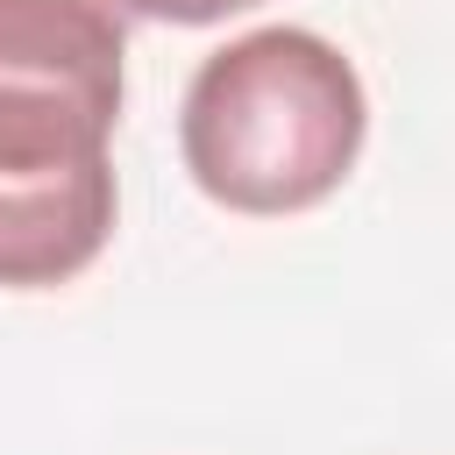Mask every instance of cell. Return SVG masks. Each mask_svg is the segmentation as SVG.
I'll return each mask as SVG.
<instances>
[{
  "label": "cell",
  "instance_id": "cell-1",
  "mask_svg": "<svg viewBox=\"0 0 455 455\" xmlns=\"http://www.w3.org/2000/svg\"><path fill=\"white\" fill-rule=\"evenodd\" d=\"M363 78L313 28H249L213 50L178 114L185 171L235 213L320 206L363 149Z\"/></svg>",
  "mask_w": 455,
  "mask_h": 455
},
{
  "label": "cell",
  "instance_id": "cell-2",
  "mask_svg": "<svg viewBox=\"0 0 455 455\" xmlns=\"http://www.w3.org/2000/svg\"><path fill=\"white\" fill-rule=\"evenodd\" d=\"M135 0H0V57L121 78Z\"/></svg>",
  "mask_w": 455,
  "mask_h": 455
},
{
  "label": "cell",
  "instance_id": "cell-3",
  "mask_svg": "<svg viewBox=\"0 0 455 455\" xmlns=\"http://www.w3.org/2000/svg\"><path fill=\"white\" fill-rule=\"evenodd\" d=\"M242 7H256V0H135V14H149V21H185V28L220 21V14H242Z\"/></svg>",
  "mask_w": 455,
  "mask_h": 455
}]
</instances>
